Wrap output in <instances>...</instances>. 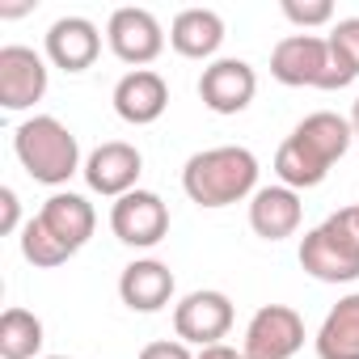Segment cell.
<instances>
[{
	"mask_svg": "<svg viewBox=\"0 0 359 359\" xmlns=\"http://www.w3.org/2000/svg\"><path fill=\"white\" fill-rule=\"evenodd\" d=\"M351 144H355L351 118H342V114H334V110H313V114H304V118L292 127V135L279 144V152H275V173H279V182L292 187V191L321 187L325 173L334 169V161H342Z\"/></svg>",
	"mask_w": 359,
	"mask_h": 359,
	"instance_id": "cell-1",
	"label": "cell"
},
{
	"mask_svg": "<svg viewBox=\"0 0 359 359\" xmlns=\"http://www.w3.org/2000/svg\"><path fill=\"white\" fill-rule=\"evenodd\" d=\"M182 191L199 208H229L258 195V156L241 144L203 148L182 165Z\"/></svg>",
	"mask_w": 359,
	"mask_h": 359,
	"instance_id": "cell-2",
	"label": "cell"
},
{
	"mask_svg": "<svg viewBox=\"0 0 359 359\" xmlns=\"http://www.w3.org/2000/svg\"><path fill=\"white\" fill-rule=\"evenodd\" d=\"M13 152L22 169L43 187H64L81 165V144L76 135L55 118V114H34L13 131Z\"/></svg>",
	"mask_w": 359,
	"mask_h": 359,
	"instance_id": "cell-3",
	"label": "cell"
},
{
	"mask_svg": "<svg viewBox=\"0 0 359 359\" xmlns=\"http://www.w3.org/2000/svg\"><path fill=\"white\" fill-rule=\"evenodd\" d=\"M300 266L317 283H355L359 279V220L355 208L325 216L300 241Z\"/></svg>",
	"mask_w": 359,
	"mask_h": 359,
	"instance_id": "cell-4",
	"label": "cell"
},
{
	"mask_svg": "<svg viewBox=\"0 0 359 359\" xmlns=\"http://www.w3.org/2000/svg\"><path fill=\"white\" fill-rule=\"evenodd\" d=\"M271 76L287 89H330V43L317 34H287L271 51Z\"/></svg>",
	"mask_w": 359,
	"mask_h": 359,
	"instance_id": "cell-5",
	"label": "cell"
},
{
	"mask_svg": "<svg viewBox=\"0 0 359 359\" xmlns=\"http://www.w3.org/2000/svg\"><path fill=\"white\" fill-rule=\"evenodd\" d=\"M304 346V317L292 304H262L250 325L241 355L245 359H292Z\"/></svg>",
	"mask_w": 359,
	"mask_h": 359,
	"instance_id": "cell-6",
	"label": "cell"
},
{
	"mask_svg": "<svg viewBox=\"0 0 359 359\" xmlns=\"http://www.w3.org/2000/svg\"><path fill=\"white\" fill-rule=\"evenodd\" d=\"M173 330L187 346H216L233 330V300L216 287H199L173 304Z\"/></svg>",
	"mask_w": 359,
	"mask_h": 359,
	"instance_id": "cell-7",
	"label": "cell"
},
{
	"mask_svg": "<svg viewBox=\"0 0 359 359\" xmlns=\"http://www.w3.org/2000/svg\"><path fill=\"white\" fill-rule=\"evenodd\" d=\"M110 229L123 245L131 250H152L165 241L169 233V208L156 191H131L123 199H114L110 208Z\"/></svg>",
	"mask_w": 359,
	"mask_h": 359,
	"instance_id": "cell-8",
	"label": "cell"
},
{
	"mask_svg": "<svg viewBox=\"0 0 359 359\" xmlns=\"http://www.w3.org/2000/svg\"><path fill=\"white\" fill-rule=\"evenodd\" d=\"M85 182L89 191L106 195V199H123L131 191H140V173H144V156L135 144H123V140H106L97 144L89 156H85Z\"/></svg>",
	"mask_w": 359,
	"mask_h": 359,
	"instance_id": "cell-9",
	"label": "cell"
},
{
	"mask_svg": "<svg viewBox=\"0 0 359 359\" xmlns=\"http://www.w3.org/2000/svg\"><path fill=\"white\" fill-rule=\"evenodd\" d=\"M43 97H47V60L22 43L0 47V106L30 110Z\"/></svg>",
	"mask_w": 359,
	"mask_h": 359,
	"instance_id": "cell-10",
	"label": "cell"
},
{
	"mask_svg": "<svg viewBox=\"0 0 359 359\" xmlns=\"http://www.w3.org/2000/svg\"><path fill=\"white\" fill-rule=\"evenodd\" d=\"M106 43H110V51H114L123 64L148 68V64L165 51V30H161V22H156L148 9L127 5V9H114V13H110Z\"/></svg>",
	"mask_w": 359,
	"mask_h": 359,
	"instance_id": "cell-11",
	"label": "cell"
},
{
	"mask_svg": "<svg viewBox=\"0 0 359 359\" xmlns=\"http://www.w3.org/2000/svg\"><path fill=\"white\" fill-rule=\"evenodd\" d=\"M258 93V72L245 60H212L199 76V97L212 114H241Z\"/></svg>",
	"mask_w": 359,
	"mask_h": 359,
	"instance_id": "cell-12",
	"label": "cell"
},
{
	"mask_svg": "<svg viewBox=\"0 0 359 359\" xmlns=\"http://www.w3.org/2000/svg\"><path fill=\"white\" fill-rule=\"evenodd\" d=\"M169 106V85L161 72L152 68H131L118 85H114V114L131 127H148L165 114Z\"/></svg>",
	"mask_w": 359,
	"mask_h": 359,
	"instance_id": "cell-13",
	"label": "cell"
},
{
	"mask_svg": "<svg viewBox=\"0 0 359 359\" xmlns=\"http://www.w3.org/2000/svg\"><path fill=\"white\" fill-rule=\"evenodd\" d=\"M39 224L68 250V254H76L89 237H93V229H97V212H93V203L85 199V195H72V191H55L43 208H39Z\"/></svg>",
	"mask_w": 359,
	"mask_h": 359,
	"instance_id": "cell-14",
	"label": "cell"
},
{
	"mask_svg": "<svg viewBox=\"0 0 359 359\" xmlns=\"http://www.w3.org/2000/svg\"><path fill=\"white\" fill-rule=\"evenodd\" d=\"M97 51H102V34H97V26L89 18L68 13V18L51 22V30H47V60L55 68L85 72V68H93Z\"/></svg>",
	"mask_w": 359,
	"mask_h": 359,
	"instance_id": "cell-15",
	"label": "cell"
},
{
	"mask_svg": "<svg viewBox=\"0 0 359 359\" xmlns=\"http://www.w3.org/2000/svg\"><path fill=\"white\" fill-rule=\"evenodd\" d=\"M118 296L131 313H161L173 300V271L156 258H135L118 275Z\"/></svg>",
	"mask_w": 359,
	"mask_h": 359,
	"instance_id": "cell-16",
	"label": "cell"
},
{
	"mask_svg": "<svg viewBox=\"0 0 359 359\" xmlns=\"http://www.w3.org/2000/svg\"><path fill=\"white\" fill-rule=\"evenodd\" d=\"M304 220V203L292 187H262L254 199H250V229L262 237V241H283L300 229Z\"/></svg>",
	"mask_w": 359,
	"mask_h": 359,
	"instance_id": "cell-17",
	"label": "cell"
},
{
	"mask_svg": "<svg viewBox=\"0 0 359 359\" xmlns=\"http://www.w3.org/2000/svg\"><path fill=\"white\" fill-rule=\"evenodd\" d=\"M224 43V18L216 9H182L169 26V47L182 60H212Z\"/></svg>",
	"mask_w": 359,
	"mask_h": 359,
	"instance_id": "cell-18",
	"label": "cell"
},
{
	"mask_svg": "<svg viewBox=\"0 0 359 359\" xmlns=\"http://www.w3.org/2000/svg\"><path fill=\"white\" fill-rule=\"evenodd\" d=\"M313 346H317V359H359V292L342 296L325 313Z\"/></svg>",
	"mask_w": 359,
	"mask_h": 359,
	"instance_id": "cell-19",
	"label": "cell"
},
{
	"mask_svg": "<svg viewBox=\"0 0 359 359\" xmlns=\"http://www.w3.org/2000/svg\"><path fill=\"white\" fill-rule=\"evenodd\" d=\"M43 321L30 309H5L0 313V359H39L43 351Z\"/></svg>",
	"mask_w": 359,
	"mask_h": 359,
	"instance_id": "cell-20",
	"label": "cell"
},
{
	"mask_svg": "<svg viewBox=\"0 0 359 359\" xmlns=\"http://www.w3.org/2000/svg\"><path fill=\"white\" fill-rule=\"evenodd\" d=\"M325 43H330V93H334L359 76V18H342Z\"/></svg>",
	"mask_w": 359,
	"mask_h": 359,
	"instance_id": "cell-21",
	"label": "cell"
},
{
	"mask_svg": "<svg viewBox=\"0 0 359 359\" xmlns=\"http://www.w3.org/2000/svg\"><path fill=\"white\" fill-rule=\"evenodd\" d=\"M22 258H26L30 266H47V271H51V266H64L72 254L39 224V216H30L26 229H22Z\"/></svg>",
	"mask_w": 359,
	"mask_h": 359,
	"instance_id": "cell-22",
	"label": "cell"
},
{
	"mask_svg": "<svg viewBox=\"0 0 359 359\" xmlns=\"http://www.w3.org/2000/svg\"><path fill=\"white\" fill-rule=\"evenodd\" d=\"M283 18L300 30H313V26H330L334 22V5L330 0H283Z\"/></svg>",
	"mask_w": 359,
	"mask_h": 359,
	"instance_id": "cell-23",
	"label": "cell"
},
{
	"mask_svg": "<svg viewBox=\"0 0 359 359\" xmlns=\"http://www.w3.org/2000/svg\"><path fill=\"white\" fill-rule=\"evenodd\" d=\"M22 203L13 187H0V233H22Z\"/></svg>",
	"mask_w": 359,
	"mask_h": 359,
	"instance_id": "cell-24",
	"label": "cell"
},
{
	"mask_svg": "<svg viewBox=\"0 0 359 359\" xmlns=\"http://www.w3.org/2000/svg\"><path fill=\"white\" fill-rule=\"evenodd\" d=\"M140 359H195V355H191V346H187L182 338H173V342L161 338V342H148V346L140 351Z\"/></svg>",
	"mask_w": 359,
	"mask_h": 359,
	"instance_id": "cell-25",
	"label": "cell"
},
{
	"mask_svg": "<svg viewBox=\"0 0 359 359\" xmlns=\"http://www.w3.org/2000/svg\"><path fill=\"white\" fill-rule=\"evenodd\" d=\"M195 359H245V355L237 346H229V342H216V346H199Z\"/></svg>",
	"mask_w": 359,
	"mask_h": 359,
	"instance_id": "cell-26",
	"label": "cell"
},
{
	"mask_svg": "<svg viewBox=\"0 0 359 359\" xmlns=\"http://www.w3.org/2000/svg\"><path fill=\"white\" fill-rule=\"evenodd\" d=\"M351 131H355V140H359V97H355V106H351Z\"/></svg>",
	"mask_w": 359,
	"mask_h": 359,
	"instance_id": "cell-27",
	"label": "cell"
},
{
	"mask_svg": "<svg viewBox=\"0 0 359 359\" xmlns=\"http://www.w3.org/2000/svg\"><path fill=\"white\" fill-rule=\"evenodd\" d=\"M43 359H68V355H43Z\"/></svg>",
	"mask_w": 359,
	"mask_h": 359,
	"instance_id": "cell-28",
	"label": "cell"
},
{
	"mask_svg": "<svg viewBox=\"0 0 359 359\" xmlns=\"http://www.w3.org/2000/svg\"><path fill=\"white\" fill-rule=\"evenodd\" d=\"M355 220H359V203H355Z\"/></svg>",
	"mask_w": 359,
	"mask_h": 359,
	"instance_id": "cell-29",
	"label": "cell"
}]
</instances>
